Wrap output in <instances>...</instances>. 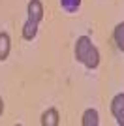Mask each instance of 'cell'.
I'll return each instance as SVG.
<instances>
[{"label":"cell","mask_w":124,"mask_h":126,"mask_svg":"<svg viewBox=\"0 0 124 126\" xmlns=\"http://www.w3.org/2000/svg\"><path fill=\"white\" fill-rule=\"evenodd\" d=\"M60 6L68 13H75L79 10V6H81V0H60Z\"/></svg>","instance_id":"cell-8"},{"label":"cell","mask_w":124,"mask_h":126,"mask_svg":"<svg viewBox=\"0 0 124 126\" xmlns=\"http://www.w3.org/2000/svg\"><path fill=\"white\" fill-rule=\"evenodd\" d=\"M41 124L43 126H58V111L55 107H49L41 115Z\"/></svg>","instance_id":"cell-5"},{"label":"cell","mask_w":124,"mask_h":126,"mask_svg":"<svg viewBox=\"0 0 124 126\" xmlns=\"http://www.w3.org/2000/svg\"><path fill=\"white\" fill-rule=\"evenodd\" d=\"M113 40H115V43H117V47L124 53V21L119 23V25L115 26V30H113Z\"/></svg>","instance_id":"cell-7"},{"label":"cell","mask_w":124,"mask_h":126,"mask_svg":"<svg viewBox=\"0 0 124 126\" xmlns=\"http://www.w3.org/2000/svg\"><path fill=\"white\" fill-rule=\"evenodd\" d=\"M81 124L83 126H98L100 124V117H98V111L96 109H87L85 113H83L81 117Z\"/></svg>","instance_id":"cell-4"},{"label":"cell","mask_w":124,"mask_h":126,"mask_svg":"<svg viewBox=\"0 0 124 126\" xmlns=\"http://www.w3.org/2000/svg\"><path fill=\"white\" fill-rule=\"evenodd\" d=\"M10 49H11L10 36H8L6 32H0V60H6V58H8Z\"/></svg>","instance_id":"cell-6"},{"label":"cell","mask_w":124,"mask_h":126,"mask_svg":"<svg viewBox=\"0 0 124 126\" xmlns=\"http://www.w3.org/2000/svg\"><path fill=\"white\" fill-rule=\"evenodd\" d=\"M75 58L88 70H96L100 64V53L92 45V40L88 36H79L75 42Z\"/></svg>","instance_id":"cell-1"},{"label":"cell","mask_w":124,"mask_h":126,"mask_svg":"<svg viewBox=\"0 0 124 126\" xmlns=\"http://www.w3.org/2000/svg\"><path fill=\"white\" fill-rule=\"evenodd\" d=\"M111 113H113L115 121L119 126H124V94H117L111 100Z\"/></svg>","instance_id":"cell-3"},{"label":"cell","mask_w":124,"mask_h":126,"mask_svg":"<svg viewBox=\"0 0 124 126\" xmlns=\"http://www.w3.org/2000/svg\"><path fill=\"white\" fill-rule=\"evenodd\" d=\"M26 11H28V19H26V23L23 25V38L30 42V40L36 38L38 25H40V21L43 19V4H41L40 0H30Z\"/></svg>","instance_id":"cell-2"},{"label":"cell","mask_w":124,"mask_h":126,"mask_svg":"<svg viewBox=\"0 0 124 126\" xmlns=\"http://www.w3.org/2000/svg\"><path fill=\"white\" fill-rule=\"evenodd\" d=\"M2 111H4V102H2V96H0V115H2Z\"/></svg>","instance_id":"cell-9"}]
</instances>
